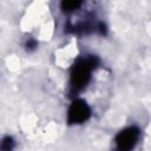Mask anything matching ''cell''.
<instances>
[{"mask_svg": "<svg viewBox=\"0 0 151 151\" xmlns=\"http://www.w3.org/2000/svg\"><path fill=\"white\" fill-rule=\"evenodd\" d=\"M98 63L99 60L97 57L90 55L79 59L73 65L71 71V86L74 91H79L88 84L91 79V73L97 67Z\"/></svg>", "mask_w": 151, "mask_h": 151, "instance_id": "obj_1", "label": "cell"}, {"mask_svg": "<svg viewBox=\"0 0 151 151\" xmlns=\"http://www.w3.org/2000/svg\"><path fill=\"white\" fill-rule=\"evenodd\" d=\"M139 134L140 131L137 126H130L122 130L116 137L117 151H131L136 146Z\"/></svg>", "mask_w": 151, "mask_h": 151, "instance_id": "obj_2", "label": "cell"}, {"mask_svg": "<svg viewBox=\"0 0 151 151\" xmlns=\"http://www.w3.org/2000/svg\"><path fill=\"white\" fill-rule=\"evenodd\" d=\"M91 117V109L83 99H74L67 112L68 124H81Z\"/></svg>", "mask_w": 151, "mask_h": 151, "instance_id": "obj_3", "label": "cell"}, {"mask_svg": "<svg viewBox=\"0 0 151 151\" xmlns=\"http://www.w3.org/2000/svg\"><path fill=\"white\" fill-rule=\"evenodd\" d=\"M81 6V1H74V0H68V1H63L61 2V9L65 12H73L78 9Z\"/></svg>", "mask_w": 151, "mask_h": 151, "instance_id": "obj_4", "label": "cell"}, {"mask_svg": "<svg viewBox=\"0 0 151 151\" xmlns=\"http://www.w3.org/2000/svg\"><path fill=\"white\" fill-rule=\"evenodd\" d=\"M15 143L12 137H5L0 143V151H12Z\"/></svg>", "mask_w": 151, "mask_h": 151, "instance_id": "obj_5", "label": "cell"}, {"mask_svg": "<svg viewBox=\"0 0 151 151\" xmlns=\"http://www.w3.org/2000/svg\"><path fill=\"white\" fill-rule=\"evenodd\" d=\"M37 41L34 40V39H28L27 40V42H26V48H27V51H33L35 47H37Z\"/></svg>", "mask_w": 151, "mask_h": 151, "instance_id": "obj_6", "label": "cell"}, {"mask_svg": "<svg viewBox=\"0 0 151 151\" xmlns=\"http://www.w3.org/2000/svg\"><path fill=\"white\" fill-rule=\"evenodd\" d=\"M98 29H99V32H100L101 34H105V33H106V26H105V24L100 22V24L98 25Z\"/></svg>", "mask_w": 151, "mask_h": 151, "instance_id": "obj_7", "label": "cell"}]
</instances>
